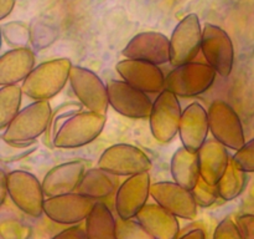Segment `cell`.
<instances>
[{
	"mask_svg": "<svg viewBox=\"0 0 254 239\" xmlns=\"http://www.w3.org/2000/svg\"><path fill=\"white\" fill-rule=\"evenodd\" d=\"M73 65L68 59H55L35 67L22 82V92L35 101H49L64 90Z\"/></svg>",
	"mask_w": 254,
	"mask_h": 239,
	"instance_id": "cell-1",
	"label": "cell"
},
{
	"mask_svg": "<svg viewBox=\"0 0 254 239\" xmlns=\"http://www.w3.org/2000/svg\"><path fill=\"white\" fill-rule=\"evenodd\" d=\"M51 115L49 101H34L27 105L4 129L2 141L16 146L30 144L46 131Z\"/></svg>",
	"mask_w": 254,
	"mask_h": 239,
	"instance_id": "cell-2",
	"label": "cell"
},
{
	"mask_svg": "<svg viewBox=\"0 0 254 239\" xmlns=\"http://www.w3.org/2000/svg\"><path fill=\"white\" fill-rule=\"evenodd\" d=\"M106 115L83 111L69 116L57 129L54 144L57 148H78L93 142L106 126Z\"/></svg>",
	"mask_w": 254,
	"mask_h": 239,
	"instance_id": "cell-3",
	"label": "cell"
},
{
	"mask_svg": "<svg viewBox=\"0 0 254 239\" xmlns=\"http://www.w3.org/2000/svg\"><path fill=\"white\" fill-rule=\"evenodd\" d=\"M217 72L208 64L188 62L174 67L165 77V90L178 97H193L207 91Z\"/></svg>",
	"mask_w": 254,
	"mask_h": 239,
	"instance_id": "cell-4",
	"label": "cell"
},
{
	"mask_svg": "<svg viewBox=\"0 0 254 239\" xmlns=\"http://www.w3.org/2000/svg\"><path fill=\"white\" fill-rule=\"evenodd\" d=\"M98 167L113 176L131 177L150 171L151 161L138 147L118 143L108 147L101 154Z\"/></svg>",
	"mask_w": 254,
	"mask_h": 239,
	"instance_id": "cell-5",
	"label": "cell"
},
{
	"mask_svg": "<svg viewBox=\"0 0 254 239\" xmlns=\"http://www.w3.org/2000/svg\"><path fill=\"white\" fill-rule=\"evenodd\" d=\"M208 124L213 138L230 149L242 148L246 143L242 122L237 112L223 100H215L208 107Z\"/></svg>",
	"mask_w": 254,
	"mask_h": 239,
	"instance_id": "cell-6",
	"label": "cell"
},
{
	"mask_svg": "<svg viewBox=\"0 0 254 239\" xmlns=\"http://www.w3.org/2000/svg\"><path fill=\"white\" fill-rule=\"evenodd\" d=\"M7 191L12 203L30 217L44 213L45 193L42 183L26 171H12L7 174Z\"/></svg>",
	"mask_w": 254,
	"mask_h": 239,
	"instance_id": "cell-7",
	"label": "cell"
},
{
	"mask_svg": "<svg viewBox=\"0 0 254 239\" xmlns=\"http://www.w3.org/2000/svg\"><path fill=\"white\" fill-rule=\"evenodd\" d=\"M183 112L184 110L175 94L168 90L161 91L154 101L149 117L154 138L163 143L170 142L180 129Z\"/></svg>",
	"mask_w": 254,
	"mask_h": 239,
	"instance_id": "cell-8",
	"label": "cell"
},
{
	"mask_svg": "<svg viewBox=\"0 0 254 239\" xmlns=\"http://www.w3.org/2000/svg\"><path fill=\"white\" fill-rule=\"evenodd\" d=\"M201 51L207 64L221 77L230 76L235 62V47L230 35L222 27L213 24L205 25Z\"/></svg>",
	"mask_w": 254,
	"mask_h": 239,
	"instance_id": "cell-9",
	"label": "cell"
},
{
	"mask_svg": "<svg viewBox=\"0 0 254 239\" xmlns=\"http://www.w3.org/2000/svg\"><path fill=\"white\" fill-rule=\"evenodd\" d=\"M69 84L84 107L96 114H107L109 106L108 89L96 72L86 67L72 66Z\"/></svg>",
	"mask_w": 254,
	"mask_h": 239,
	"instance_id": "cell-10",
	"label": "cell"
},
{
	"mask_svg": "<svg viewBox=\"0 0 254 239\" xmlns=\"http://www.w3.org/2000/svg\"><path fill=\"white\" fill-rule=\"evenodd\" d=\"M202 44V29L196 14L184 17L173 31L170 37V64L181 66L197 56Z\"/></svg>",
	"mask_w": 254,
	"mask_h": 239,
	"instance_id": "cell-11",
	"label": "cell"
},
{
	"mask_svg": "<svg viewBox=\"0 0 254 239\" xmlns=\"http://www.w3.org/2000/svg\"><path fill=\"white\" fill-rule=\"evenodd\" d=\"M109 105L129 119H149L153 104L148 94L135 89L124 80H111L107 84Z\"/></svg>",
	"mask_w": 254,
	"mask_h": 239,
	"instance_id": "cell-12",
	"label": "cell"
},
{
	"mask_svg": "<svg viewBox=\"0 0 254 239\" xmlns=\"http://www.w3.org/2000/svg\"><path fill=\"white\" fill-rule=\"evenodd\" d=\"M97 202L82 194L73 193L50 197L45 199L44 213L47 218L60 224H77L86 221Z\"/></svg>",
	"mask_w": 254,
	"mask_h": 239,
	"instance_id": "cell-13",
	"label": "cell"
},
{
	"mask_svg": "<svg viewBox=\"0 0 254 239\" xmlns=\"http://www.w3.org/2000/svg\"><path fill=\"white\" fill-rule=\"evenodd\" d=\"M150 196L156 204L183 219H195L197 203L192 192L184 188L176 182H156L151 184Z\"/></svg>",
	"mask_w": 254,
	"mask_h": 239,
	"instance_id": "cell-14",
	"label": "cell"
},
{
	"mask_svg": "<svg viewBox=\"0 0 254 239\" xmlns=\"http://www.w3.org/2000/svg\"><path fill=\"white\" fill-rule=\"evenodd\" d=\"M150 189L149 172L128 177L117 191L116 211L119 218L124 221L136 218L141 209L146 206Z\"/></svg>",
	"mask_w": 254,
	"mask_h": 239,
	"instance_id": "cell-15",
	"label": "cell"
},
{
	"mask_svg": "<svg viewBox=\"0 0 254 239\" xmlns=\"http://www.w3.org/2000/svg\"><path fill=\"white\" fill-rule=\"evenodd\" d=\"M122 79L145 94H160L165 90V76L158 65L126 59L116 65Z\"/></svg>",
	"mask_w": 254,
	"mask_h": 239,
	"instance_id": "cell-16",
	"label": "cell"
},
{
	"mask_svg": "<svg viewBox=\"0 0 254 239\" xmlns=\"http://www.w3.org/2000/svg\"><path fill=\"white\" fill-rule=\"evenodd\" d=\"M123 55L127 59L140 60L159 66L170 62V40L160 32H140L127 44Z\"/></svg>",
	"mask_w": 254,
	"mask_h": 239,
	"instance_id": "cell-17",
	"label": "cell"
},
{
	"mask_svg": "<svg viewBox=\"0 0 254 239\" xmlns=\"http://www.w3.org/2000/svg\"><path fill=\"white\" fill-rule=\"evenodd\" d=\"M208 131L210 124L207 110L198 102L189 105L183 112L179 129L183 147L197 153L203 143L207 141Z\"/></svg>",
	"mask_w": 254,
	"mask_h": 239,
	"instance_id": "cell-18",
	"label": "cell"
},
{
	"mask_svg": "<svg viewBox=\"0 0 254 239\" xmlns=\"http://www.w3.org/2000/svg\"><path fill=\"white\" fill-rule=\"evenodd\" d=\"M86 166L82 161H72L54 167L42 179V189L45 197H57L73 193L77 191Z\"/></svg>",
	"mask_w": 254,
	"mask_h": 239,
	"instance_id": "cell-19",
	"label": "cell"
},
{
	"mask_svg": "<svg viewBox=\"0 0 254 239\" xmlns=\"http://www.w3.org/2000/svg\"><path fill=\"white\" fill-rule=\"evenodd\" d=\"M197 154L201 178L211 186H217L231 163L227 147L215 138L207 139Z\"/></svg>",
	"mask_w": 254,
	"mask_h": 239,
	"instance_id": "cell-20",
	"label": "cell"
},
{
	"mask_svg": "<svg viewBox=\"0 0 254 239\" xmlns=\"http://www.w3.org/2000/svg\"><path fill=\"white\" fill-rule=\"evenodd\" d=\"M35 55L29 47H16L0 57V85H17L24 82L35 69Z\"/></svg>",
	"mask_w": 254,
	"mask_h": 239,
	"instance_id": "cell-21",
	"label": "cell"
},
{
	"mask_svg": "<svg viewBox=\"0 0 254 239\" xmlns=\"http://www.w3.org/2000/svg\"><path fill=\"white\" fill-rule=\"evenodd\" d=\"M136 219L155 239H178L180 232L178 217L159 204H146Z\"/></svg>",
	"mask_w": 254,
	"mask_h": 239,
	"instance_id": "cell-22",
	"label": "cell"
},
{
	"mask_svg": "<svg viewBox=\"0 0 254 239\" xmlns=\"http://www.w3.org/2000/svg\"><path fill=\"white\" fill-rule=\"evenodd\" d=\"M170 171L174 182L189 191H192L201 179L198 154L181 147L171 158Z\"/></svg>",
	"mask_w": 254,
	"mask_h": 239,
	"instance_id": "cell-23",
	"label": "cell"
},
{
	"mask_svg": "<svg viewBox=\"0 0 254 239\" xmlns=\"http://www.w3.org/2000/svg\"><path fill=\"white\" fill-rule=\"evenodd\" d=\"M114 191H116V182L113 179V174L98 167L84 172L76 192L87 198L98 202L99 199L111 196Z\"/></svg>",
	"mask_w": 254,
	"mask_h": 239,
	"instance_id": "cell-24",
	"label": "cell"
},
{
	"mask_svg": "<svg viewBox=\"0 0 254 239\" xmlns=\"http://www.w3.org/2000/svg\"><path fill=\"white\" fill-rule=\"evenodd\" d=\"M87 239H118L117 219L111 209L102 202H97L86 219Z\"/></svg>",
	"mask_w": 254,
	"mask_h": 239,
	"instance_id": "cell-25",
	"label": "cell"
},
{
	"mask_svg": "<svg viewBox=\"0 0 254 239\" xmlns=\"http://www.w3.org/2000/svg\"><path fill=\"white\" fill-rule=\"evenodd\" d=\"M22 89L17 85H7L0 89V128L5 129L21 110Z\"/></svg>",
	"mask_w": 254,
	"mask_h": 239,
	"instance_id": "cell-26",
	"label": "cell"
},
{
	"mask_svg": "<svg viewBox=\"0 0 254 239\" xmlns=\"http://www.w3.org/2000/svg\"><path fill=\"white\" fill-rule=\"evenodd\" d=\"M246 172L238 169L235 164L231 162L227 171L225 172L221 181L218 182L216 188H217L218 197L223 201H233L237 198L243 192L247 182Z\"/></svg>",
	"mask_w": 254,
	"mask_h": 239,
	"instance_id": "cell-27",
	"label": "cell"
},
{
	"mask_svg": "<svg viewBox=\"0 0 254 239\" xmlns=\"http://www.w3.org/2000/svg\"><path fill=\"white\" fill-rule=\"evenodd\" d=\"M117 238L118 239H155L138 221L117 219Z\"/></svg>",
	"mask_w": 254,
	"mask_h": 239,
	"instance_id": "cell-28",
	"label": "cell"
},
{
	"mask_svg": "<svg viewBox=\"0 0 254 239\" xmlns=\"http://www.w3.org/2000/svg\"><path fill=\"white\" fill-rule=\"evenodd\" d=\"M231 162L241 171L246 173H253L254 172V138L246 142L245 146L241 149L236 151Z\"/></svg>",
	"mask_w": 254,
	"mask_h": 239,
	"instance_id": "cell-29",
	"label": "cell"
},
{
	"mask_svg": "<svg viewBox=\"0 0 254 239\" xmlns=\"http://www.w3.org/2000/svg\"><path fill=\"white\" fill-rule=\"evenodd\" d=\"M191 192L195 197L196 203L200 207L212 206L216 199L218 198V192L216 186H211V184L206 183L202 178L198 181V183L196 184V187Z\"/></svg>",
	"mask_w": 254,
	"mask_h": 239,
	"instance_id": "cell-30",
	"label": "cell"
},
{
	"mask_svg": "<svg viewBox=\"0 0 254 239\" xmlns=\"http://www.w3.org/2000/svg\"><path fill=\"white\" fill-rule=\"evenodd\" d=\"M213 239H243L237 223L230 218H226L221 222L216 228Z\"/></svg>",
	"mask_w": 254,
	"mask_h": 239,
	"instance_id": "cell-31",
	"label": "cell"
},
{
	"mask_svg": "<svg viewBox=\"0 0 254 239\" xmlns=\"http://www.w3.org/2000/svg\"><path fill=\"white\" fill-rule=\"evenodd\" d=\"M237 226L243 239H254V214H243L238 217Z\"/></svg>",
	"mask_w": 254,
	"mask_h": 239,
	"instance_id": "cell-32",
	"label": "cell"
},
{
	"mask_svg": "<svg viewBox=\"0 0 254 239\" xmlns=\"http://www.w3.org/2000/svg\"><path fill=\"white\" fill-rule=\"evenodd\" d=\"M51 239H87L86 231L82 229L78 226H72L69 228L64 229L62 232H60L59 234H56L55 237H52Z\"/></svg>",
	"mask_w": 254,
	"mask_h": 239,
	"instance_id": "cell-33",
	"label": "cell"
},
{
	"mask_svg": "<svg viewBox=\"0 0 254 239\" xmlns=\"http://www.w3.org/2000/svg\"><path fill=\"white\" fill-rule=\"evenodd\" d=\"M9 226V236L2 237L4 239H26L29 234V228L22 227L17 222H6Z\"/></svg>",
	"mask_w": 254,
	"mask_h": 239,
	"instance_id": "cell-34",
	"label": "cell"
},
{
	"mask_svg": "<svg viewBox=\"0 0 254 239\" xmlns=\"http://www.w3.org/2000/svg\"><path fill=\"white\" fill-rule=\"evenodd\" d=\"M15 0H0V19H5L12 11Z\"/></svg>",
	"mask_w": 254,
	"mask_h": 239,
	"instance_id": "cell-35",
	"label": "cell"
},
{
	"mask_svg": "<svg viewBox=\"0 0 254 239\" xmlns=\"http://www.w3.org/2000/svg\"><path fill=\"white\" fill-rule=\"evenodd\" d=\"M6 194H9L7 191V174H5L4 171H1L0 174V204H4L6 199Z\"/></svg>",
	"mask_w": 254,
	"mask_h": 239,
	"instance_id": "cell-36",
	"label": "cell"
},
{
	"mask_svg": "<svg viewBox=\"0 0 254 239\" xmlns=\"http://www.w3.org/2000/svg\"><path fill=\"white\" fill-rule=\"evenodd\" d=\"M179 239H206L205 232L201 228L193 229V231L188 232L186 234H184L183 237H180Z\"/></svg>",
	"mask_w": 254,
	"mask_h": 239,
	"instance_id": "cell-37",
	"label": "cell"
}]
</instances>
